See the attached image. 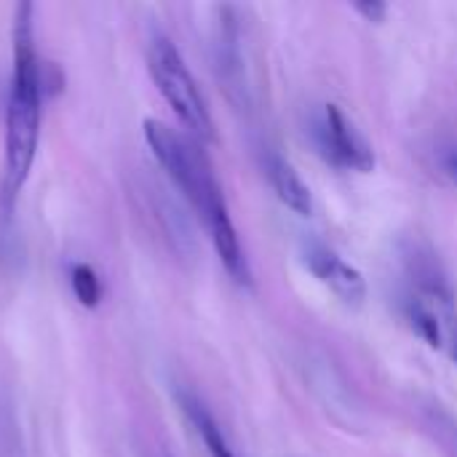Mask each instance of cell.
Wrapping results in <instances>:
<instances>
[{
  "label": "cell",
  "mask_w": 457,
  "mask_h": 457,
  "mask_svg": "<svg viewBox=\"0 0 457 457\" xmlns=\"http://www.w3.org/2000/svg\"><path fill=\"white\" fill-rule=\"evenodd\" d=\"M145 139L150 145V153L161 163V169L174 182V187L185 195V201L201 217L204 228L212 236L217 257L225 265V270L230 273V278L244 287H252L249 260L244 254L241 238L230 220L225 193L217 182V174H214L212 161L204 153L201 142L193 137H185V134L174 131L171 126L153 120V118L145 120Z\"/></svg>",
  "instance_id": "6da1fadb"
},
{
  "label": "cell",
  "mask_w": 457,
  "mask_h": 457,
  "mask_svg": "<svg viewBox=\"0 0 457 457\" xmlns=\"http://www.w3.org/2000/svg\"><path fill=\"white\" fill-rule=\"evenodd\" d=\"M40 102H43V70L32 35V5L16 8L13 24V72L5 107V198L13 201L29 177L40 137Z\"/></svg>",
  "instance_id": "7a4b0ae2"
},
{
  "label": "cell",
  "mask_w": 457,
  "mask_h": 457,
  "mask_svg": "<svg viewBox=\"0 0 457 457\" xmlns=\"http://www.w3.org/2000/svg\"><path fill=\"white\" fill-rule=\"evenodd\" d=\"M147 67L150 75L161 91V96L169 102L174 115L182 120V126L193 134L198 142L214 139V123L209 115V107L195 86V78L190 75L182 54L166 35H155L150 40L147 51Z\"/></svg>",
  "instance_id": "3957f363"
},
{
  "label": "cell",
  "mask_w": 457,
  "mask_h": 457,
  "mask_svg": "<svg viewBox=\"0 0 457 457\" xmlns=\"http://www.w3.org/2000/svg\"><path fill=\"white\" fill-rule=\"evenodd\" d=\"M313 139L319 153L337 169H353L361 174L375 169V150L359 134L353 120L332 102L321 107L313 123Z\"/></svg>",
  "instance_id": "277c9868"
},
{
  "label": "cell",
  "mask_w": 457,
  "mask_h": 457,
  "mask_svg": "<svg viewBox=\"0 0 457 457\" xmlns=\"http://www.w3.org/2000/svg\"><path fill=\"white\" fill-rule=\"evenodd\" d=\"M305 265L345 305L359 308L367 300V281H364L361 270H356L351 262H345L337 252L327 249L324 244H311L305 249Z\"/></svg>",
  "instance_id": "5b68a950"
},
{
  "label": "cell",
  "mask_w": 457,
  "mask_h": 457,
  "mask_svg": "<svg viewBox=\"0 0 457 457\" xmlns=\"http://www.w3.org/2000/svg\"><path fill=\"white\" fill-rule=\"evenodd\" d=\"M265 174L278 195V201L292 209L300 217H308L313 212V198H311V187L303 182L300 171L278 153H268L265 158Z\"/></svg>",
  "instance_id": "8992f818"
},
{
  "label": "cell",
  "mask_w": 457,
  "mask_h": 457,
  "mask_svg": "<svg viewBox=\"0 0 457 457\" xmlns=\"http://www.w3.org/2000/svg\"><path fill=\"white\" fill-rule=\"evenodd\" d=\"M177 402H179V407H182L185 418L193 423L195 434L201 436V442H204V447L209 450V455L238 457L236 455V450L230 447L228 436L222 434L220 423L214 420V415L206 410V404H204L195 394H190V391H177Z\"/></svg>",
  "instance_id": "52a82bcc"
},
{
  "label": "cell",
  "mask_w": 457,
  "mask_h": 457,
  "mask_svg": "<svg viewBox=\"0 0 457 457\" xmlns=\"http://www.w3.org/2000/svg\"><path fill=\"white\" fill-rule=\"evenodd\" d=\"M420 420L426 426V431L436 439V445H442L453 457H457V420L436 402H428L420 407Z\"/></svg>",
  "instance_id": "ba28073f"
},
{
  "label": "cell",
  "mask_w": 457,
  "mask_h": 457,
  "mask_svg": "<svg viewBox=\"0 0 457 457\" xmlns=\"http://www.w3.org/2000/svg\"><path fill=\"white\" fill-rule=\"evenodd\" d=\"M70 284H72V292L78 297L80 305L86 308H96L99 300H102V284L94 273L91 265H83V262H75L70 268Z\"/></svg>",
  "instance_id": "9c48e42d"
},
{
  "label": "cell",
  "mask_w": 457,
  "mask_h": 457,
  "mask_svg": "<svg viewBox=\"0 0 457 457\" xmlns=\"http://www.w3.org/2000/svg\"><path fill=\"white\" fill-rule=\"evenodd\" d=\"M353 11H359L367 21H383L388 13V5L380 0H361V3H353Z\"/></svg>",
  "instance_id": "30bf717a"
},
{
  "label": "cell",
  "mask_w": 457,
  "mask_h": 457,
  "mask_svg": "<svg viewBox=\"0 0 457 457\" xmlns=\"http://www.w3.org/2000/svg\"><path fill=\"white\" fill-rule=\"evenodd\" d=\"M445 327H447V343H450V353L457 364V313L455 308L447 311V319H445Z\"/></svg>",
  "instance_id": "8fae6325"
},
{
  "label": "cell",
  "mask_w": 457,
  "mask_h": 457,
  "mask_svg": "<svg viewBox=\"0 0 457 457\" xmlns=\"http://www.w3.org/2000/svg\"><path fill=\"white\" fill-rule=\"evenodd\" d=\"M137 453H139V457H174L171 453H166V447H161L155 442H142L137 447Z\"/></svg>",
  "instance_id": "7c38bea8"
},
{
  "label": "cell",
  "mask_w": 457,
  "mask_h": 457,
  "mask_svg": "<svg viewBox=\"0 0 457 457\" xmlns=\"http://www.w3.org/2000/svg\"><path fill=\"white\" fill-rule=\"evenodd\" d=\"M447 169H450V174H453V177H455V179H457V155H453V158H450Z\"/></svg>",
  "instance_id": "4fadbf2b"
}]
</instances>
